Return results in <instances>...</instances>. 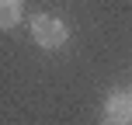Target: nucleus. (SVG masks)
Listing matches in <instances>:
<instances>
[{
    "instance_id": "obj_1",
    "label": "nucleus",
    "mask_w": 132,
    "mask_h": 125,
    "mask_svg": "<svg viewBox=\"0 0 132 125\" xmlns=\"http://www.w3.org/2000/svg\"><path fill=\"white\" fill-rule=\"evenodd\" d=\"M31 38L38 42L42 49H59V45H66V38H70V28H66L59 18H52V14H35L31 18Z\"/></svg>"
},
{
    "instance_id": "obj_2",
    "label": "nucleus",
    "mask_w": 132,
    "mask_h": 125,
    "mask_svg": "<svg viewBox=\"0 0 132 125\" xmlns=\"http://www.w3.org/2000/svg\"><path fill=\"white\" fill-rule=\"evenodd\" d=\"M101 125H132V94L111 90L101 108Z\"/></svg>"
},
{
    "instance_id": "obj_3",
    "label": "nucleus",
    "mask_w": 132,
    "mask_h": 125,
    "mask_svg": "<svg viewBox=\"0 0 132 125\" xmlns=\"http://www.w3.org/2000/svg\"><path fill=\"white\" fill-rule=\"evenodd\" d=\"M21 21V0H0V28L11 31Z\"/></svg>"
}]
</instances>
